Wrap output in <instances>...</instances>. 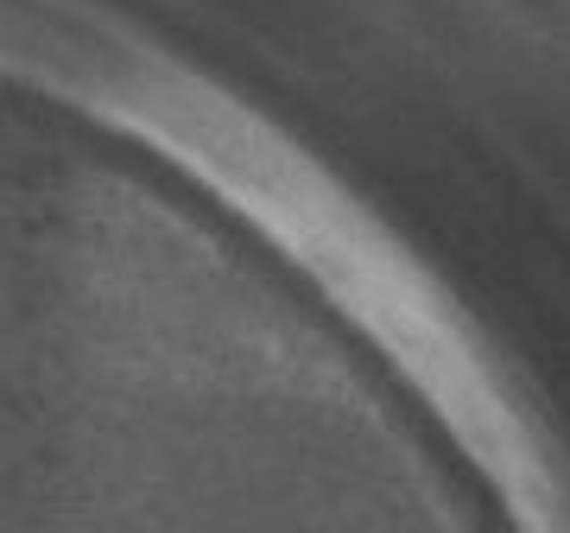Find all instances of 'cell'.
Returning <instances> with one entry per match:
<instances>
[{"mask_svg": "<svg viewBox=\"0 0 570 533\" xmlns=\"http://www.w3.org/2000/svg\"><path fill=\"white\" fill-rule=\"evenodd\" d=\"M254 337H260V330H254ZM254 337H247V343H254ZM247 343H241V350H247ZM241 350H235V356H241ZM222 368H229V362H222ZM222 368H216V375H222ZM216 375H209V381H216ZM209 381H203V387H209ZM203 387H197V393H203ZM197 393H190V400H197ZM190 400H184V407H190ZM165 444H172V419H165V426H159V432H153V438H147V451H153V457H159V451H165Z\"/></svg>", "mask_w": 570, "mask_h": 533, "instance_id": "6da1fadb", "label": "cell"}]
</instances>
